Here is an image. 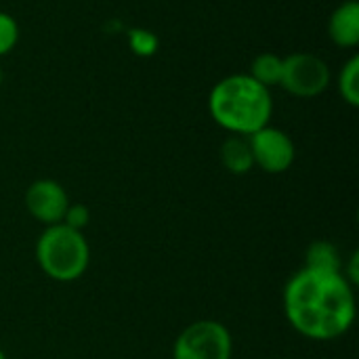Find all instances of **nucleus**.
Here are the masks:
<instances>
[{"label":"nucleus","mask_w":359,"mask_h":359,"mask_svg":"<svg viewBox=\"0 0 359 359\" xmlns=\"http://www.w3.org/2000/svg\"><path fill=\"white\" fill-rule=\"evenodd\" d=\"M282 301L288 324L311 341H334L355 320L353 284L343 271L303 267L288 280Z\"/></svg>","instance_id":"obj_1"},{"label":"nucleus","mask_w":359,"mask_h":359,"mask_svg":"<svg viewBox=\"0 0 359 359\" xmlns=\"http://www.w3.org/2000/svg\"><path fill=\"white\" fill-rule=\"evenodd\" d=\"M208 111L223 130L250 137L271 122V90L248 74H231L210 88Z\"/></svg>","instance_id":"obj_2"},{"label":"nucleus","mask_w":359,"mask_h":359,"mask_svg":"<svg viewBox=\"0 0 359 359\" xmlns=\"http://www.w3.org/2000/svg\"><path fill=\"white\" fill-rule=\"evenodd\" d=\"M36 261L50 280L74 282L88 269L90 246L82 231L65 223L48 225L36 242Z\"/></svg>","instance_id":"obj_3"},{"label":"nucleus","mask_w":359,"mask_h":359,"mask_svg":"<svg viewBox=\"0 0 359 359\" xmlns=\"http://www.w3.org/2000/svg\"><path fill=\"white\" fill-rule=\"evenodd\" d=\"M233 343L225 324L200 320L189 324L175 341L172 359H231Z\"/></svg>","instance_id":"obj_4"},{"label":"nucleus","mask_w":359,"mask_h":359,"mask_svg":"<svg viewBox=\"0 0 359 359\" xmlns=\"http://www.w3.org/2000/svg\"><path fill=\"white\" fill-rule=\"evenodd\" d=\"M332 72L328 63L313 53H292L284 57L280 86L297 99H316L328 90Z\"/></svg>","instance_id":"obj_5"},{"label":"nucleus","mask_w":359,"mask_h":359,"mask_svg":"<svg viewBox=\"0 0 359 359\" xmlns=\"http://www.w3.org/2000/svg\"><path fill=\"white\" fill-rule=\"evenodd\" d=\"M248 143H250L255 166H259L261 170L269 175L286 172L294 164V158H297L294 141L282 128L267 124L261 130L252 133L248 137Z\"/></svg>","instance_id":"obj_6"},{"label":"nucleus","mask_w":359,"mask_h":359,"mask_svg":"<svg viewBox=\"0 0 359 359\" xmlns=\"http://www.w3.org/2000/svg\"><path fill=\"white\" fill-rule=\"evenodd\" d=\"M23 202H25L27 212L36 221L44 223L46 227L63 223L65 210L69 206L67 191L63 189L61 183L53 181V179H38V181H34L27 187Z\"/></svg>","instance_id":"obj_7"},{"label":"nucleus","mask_w":359,"mask_h":359,"mask_svg":"<svg viewBox=\"0 0 359 359\" xmlns=\"http://www.w3.org/2000/svg\"><path fill=\"white\" fill-rule=\"evenodd\" d=\"M328 36L339 48H355L359 44L358 0L341 2L328 19Z\"/></svg>","instance_id":"obj_8"},{"label":"nucleus","mask_w":359,"mask_h":359,"mask_svg":"<svg viewBox=\"0 0 359 359\" xmlns=\"http://www.w3.org/2000/svg\"><path fill=\"white\" fill-rule=\"evenodd\" d=\"M219 158L225 170H229L231 175H246L255 168L248 137L231 135L229 139H225L219 149Z\"/></svg>","instance_id":"obj_9"},{"label":"nucleus","mask_w":359,"mask_h":359,"mask_svg":"<svg viewBox=\"0 0 359 359\" xmlns=\"http://www.w3.org/2000/svg\"><path fill=\"white\" fill-rule=\"evenodd\" d=\"M282 69H284V57L276 53H261L252 59L248 76H252L259 84L271 90L273 86H280Z\"/></svg>","instance_id":"obj_10"},{"label":"nucleus","mask_w":359,"mask_h":359,"mask_svg":"<svg viewBox=\"0 0 359 359\" xmlns=\"http://www.w3.org/2000/svg\"><path fill=\"white\" fill-rule=\"evenodd\" d=\"M305 267L320 269V271H343V261L339 250L330 242H313L305 255Z\"/></svg>","instance_id":"obj_11"},{"label":"nucleus","mask_w":359,"mask_h":359,"mask_svg":"<svg viewBox=\"0 0 359 359\" xmlns=\"http://www.w3.org/2000/svg\"><path fill=\"white\" fill-rule=\"evenodd\" d=\"M337 88H339V95L343 97V101L351 107H358L359 105V57L358 55H351L341 72H339V78H337Z\"/></svg>","instance_id":"obj_12"},{"label":"nucleus","mask_w":359,"mask_h":359,"mask_svg":"<svg viewBox=\"0 0 359 359\" xmlns=\"http://www.w3.org/2000/svg\"><path fill=\"white\" fill-rule=\"evenodd\" d=\"M128 46L137 57H151L158 53L160 40L154 32L145 27H133L128 29Z\"/></svg>","instance_id":"obj_13"},{"label":"nucleus","mask_w":359,"mask_h":359,"mask_svg":"<svg viewBox=\"0 0 359 359\" xmlns=\"http://www.w3.org/2000/svg\"><path fill=\"white\" fill-rule=\"evenodd\" d=\"M19 23L17 19L6 13V11H0V57L13 53V48L17 46L19 42Z\"/></svg>","instance_id":"obj_14"},{"label":"nucleus","mask_w":359,"mask_h":359,"mask_svg":"<svg viewBox=\"0 0 359 359\" xmlns=\"http://www.w3.org/2000/svg\"><path fill=\"white\" fill-rule=\"evenodd\" d=\"M63 223L76 231H82L88 223H90V210L84 206V204H72L67 206L65 210V217H63Z\"/></svg>","instance_id":"obj_15"},{"label":"nucleus","mask_w":359,"mask_h":359,"mask_svg":"<svg viewBox=\"0 0 359 359\" xmlns=\"http://www.w3.org/2000/svg\"><path fill=\"white\" fill-rule=\"evenodd\" d=\"M2 80H4V72H2V65H0V86H2Z\"/></svg>","instance_id":"obj_16"},{"label":"nucleus","mask_w":359,"mask_h":359,"mask_svg":"<svg viewBox=\"0 0 359 359\" xmlns=\"http://www.w3.org/2000/svg\"><path fill=\"white\" fill-rule=\"evenodd\" d=\"M0 359H6V355H4V351L0 349Z\"/></svg>","instance_id":"obj_17"}]
</instances>
